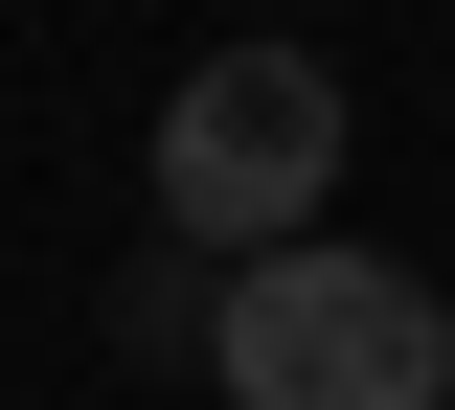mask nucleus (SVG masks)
I'll list each match as a JSON object with an SVG mask.
<instances>
[{
  "label": "nucleus",
  "instance_id": "nucleus-1",
  "mask_svg": "<svg viewBox=\"0 0 455 410\" xmlns=\"http://www.w3.org/2000/svg\"><path fill=\"white\" fill-rule=\"evenodd\" d=\"M205 388L228 410H455V296L410 251H228V319H205Z\"/></svg>",
  "mask_w": 455,
  "mask_h": 410
},
{
  "label": "nucleus",
  "instance_id": "nucleus-2",
  "mask_svg": "<svg viewBox=\"0 0 455 410\" xmlns=\"http://www.w3.org/2000/svg\"><path fill=\"white\" fill-rule=\"evenodd\" d=\"M137 205H160L182 251H296V229L341 205V68H319V46H205V68L160 92Z\"/></svg>",
  "mask_w": 455,
  "mask_h": 410
},
{
  "label": "nucleus",
  "instance_id": "nucleus-3",
  "mask_svg": "<svg viewBox=\"0 0 455 410\" xmlns=\"http://www.w3.org/2000/svg\"><path fill=\"white\" fill-rule=\"evenodd\" d=\"M205 319H228V296H205V274H182V229H160V251H137V274H114V342H137V365H182V342H205Z\"/></svg>",
  "mask_w": 455,
  "mask_h": 410
}]
</instances>
